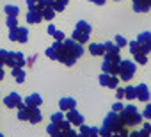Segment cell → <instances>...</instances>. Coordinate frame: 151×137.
Masks as SVG:
<instances>
[{
    "label": "cell",
    "instance_id": "cell-23",
    "mask_svg": "<svg viewBox=\"0 0 151 137\" xmlns=\"http://www.w3.org/2000/svg\"><path fill=\"white\" fill-rule=\"evenodd\" d=\"M41 13H43V20H53L55 18V11H53V7L50 4H46Z\"/></svg>",
    "mask_w": 151,
    "mask_h": 137
},
{
    "label": "cell",
    "instance_id": "cell-53",
    "mask_svg": "<svg viewBox=\"0 0 151 137\" xmlns=\"http://www.w3.org/2000/svg\"><path fill=\"white\" fill-rule=\"evenodd\" d=\"M147 2H149V7H151V0H147Z\"/></svg>",
    "mask_w": 151,
    "mask_h": 137
},
{
    "label": "cell",
    "instance_id": "cell-24",
    "mask_svg": "<svg viewBox=\"0 0 151 137\" xmlns=\"http://www.w3.org/2000/svg\"><path fill=\"white\" fill-rule=\"evenodd\" d=\"M46 132H48L52 137H60V132H62V130H60V126H59L57 123H50V125L46 126Z\"/></svg>",
    "mask_w": 151,
    "mask_h": 137
},
{
    "label": "cell",
    "instance_id": "cell-40",
    "mask_svg": "<svg viewBox=\"0 0 151 137\" xmlns=\"http://www.w3.org/2000/svg\"><path fill=\"white\" fill-rule=\"evenodd\" d=\"M142 118H146V119L151 121V103L146 105V109H144V112H142Z\"/></svg>",
    "mask_w": 151,
    "mask_h": 137
},
{
    "label": "cell",
    "instance_id": "cell-54",
    "mask_svg": "<svg viewBox=\"0 0 151 137\" xmlns=\"http://www.w3.org/2000/svg\"><path fill=\"white\" fill-rule=\"evenodd\" d=\"M149 137H151V135H149Z\"/></svg>",
    "mask_w": 151,
    "mask_h": 137
},
{
    "label": "cell",
    "instance_id": "cell-19",
    "mask_svg": "<svg viewBox=\"0 0 151 137\" xmlns=\"http://www.w3.org/2000/svg\"><path fill=\"white\" fill-rule=\"evenodd\" d=\"M45 6H46V0H27L29 11H43Z\"/></svg>",
    "mask_w": 151,
    "mask_h": 137
},
{
    "label": "cell",
    "instance_id": "cell-32",
    "mask_svg": "<svg viewBox=\"0 0 151 137\" xmlns=\"http://www.w3.org/2000/svg\"><path fill=\"white\" fill-rule=\"evenodd\" d=\"M78 137H91V126L80 125V132H78Z\"/></svg>",
    "mask_w": 151,
    "mask_h": 137
},
{
    "label": "cell",
    "instance_id": "cell-14",
    "mask_svg": "<svg viewBox=\"0 0 151 137\" xmlns=\"http://www.w3.org/2000/svg\"><path fill=\"white\" fill-rule=\"evenodd\" d=\"M132 2H133V11L135 13H147L151 9L147 0H132Z\"/></svg>",
    "mask_w": 151,
    "mask_h": 137
},
{
    "label": "cell",
    "instance_id": "cell-21",
    "mask_svg": "<svg viewBox=\"0 0 151 137\" xmlns=\"http://www.w3.org/2000/svg\"><path fill=\"white\" fill-rule=\"evenodd\" d=\"M71 39H75L80 45H86L89 41V34H84V32H78V30H73L71 32Z\"/></svg>",
    "mask_w": 151,
    "mask_h": 137
},
{
    "label": "cell",
    "instance_id": "cell-44",
    "mask_svg": "<svg viewBox=\"0 0 151 137\" xmlns=\"http://www.w3.org/2000/svg\"><path fill=\"white\" fill-rule=\"evenodd\" d=\"M123 107H124L123 103H119V102H116V103L112 105V110H114V112H121V110H123Z\"/></svg>",
    "mask_w": 151,
    "mask_h": 137
},
{
    "label": "cell",
    "instance_id": "cell-20",
    "mask_svg": "<svg viewBox=\"0 0 151 137\" xmlns=\"http://www.w3.org/2000/svg\"><path fill=\"white\" fill-rule=\"evenodd\" d=\"M59 107H60V110H71V109H75L77 107V102H75L73 98H60V102H59Z\"/></svg>",
    "mask_w": 151,
    "mask_h": 137
},
{
    "label": "cell",
    "instance_id": "cell-12",
    "mask_svg": "<svg viewBox=\"0 0 151 137\" xmlns=\"http://www.w3.org/2000/svg\"><path fill=\"white\" fill-rule=\"evenodd\" d=\"M135 93H137V100L140 102H149V89L146 84H139L135 87Z\"/></svg>",
    "mask_w": 151,
    "mask_h": 137
},
{
    "label": "cell",
    "instance_id": "cell-4",
    "mask_svg": "<svg viewBox=\"0 0 151 137\" xmlns=\"http://www.w3.org/2000/svg\"><path fill=\"white\" fill-rule=\"evenodd\" d=\"M103 126H105L110 133H117L124 125H123L121 119H119V112H114V110H112V112H109L107 118L103 119Z\"/></svg>",
    "mask_w": 151,
    "mask_h": 137
},
{
    "label": "cell",
    "instance_id": "cell-16",
    "mask_svg": "<svg viewBox=\"0 0 151 137\" xmlns=\"http://www.w3.org/2000/svg\"><path fill=\"white\" fill-rule=\"evenodd\" d=\"M27 22L36 25V23H41L43 22V13L41 11H29L27 13Z\"/></svg>",
    "mask_w": 151,
    "mask_h": 137
},
{
    "label": "cell",
    "instance_id": "cell-17",
    "mask_svg": "<svg viewBox=\"0 0 151 137\" xmlns=\"http://www.w3.org/2000/svg\"><path fill=\"white\" fill-rule=\"evenodd\" d=\"M89 53L94 55V57H101V55H105V46L100 45V43H91L89 45Z\"/></svg>",
    "mask_w": 151,
    "mask_h": 137
},
{
    "label": "cell",
    "instance_id": "cell-29",
    "mask_svg": "<svg viewBox=\"0 0 151 137\" xmlns=\"http://www.w3.org/2000/svg\"><path fill=\"white\" fill-rule=\"evenodd\" d=\"M18 119H22V121H29V107H27V105L22 107V109H18Z\"/></svg>",
    "mask_w": 151,
    "mask_h": 137
},
{
    "label": "cell",
    "instance_id": "cell-50",
    "mask_svg": "<svg viewBox=\"0 0 151 137\" xmlns=\"http://www.w3.org/2000/svg\"><path fill=\"white\" fill-rule=\"evenodd\" d=\"M2 79H4V70L0 68V80H2Z\"/></svg>",
    "mask_w": 151,
    "mask_h": 137
},
{
    "label": "cell",
    "instance_id": "cell-5",
    "mask_svg": "<svg viewBox=\"0 0 151 137\" xmlns=\"http://www.w3.org/2000/svg\"><path fill=\"white\" fill-rule=\"evenodd\" d=\"M117 75H119L121 80L128 82V80L135 75V64H133L132 61H123V59H121L119 68H117Z\"/></svg>",
    "mask_w": 151,
    "mask_h": 137
},
{
    "label": "cell",
    "instance_id": "cell-25",
    "mask_svg": "<svg viewBox=\"0 0 151 137\" xmlns=\"http://www.w3.org/2000/svg\"><path fill=\"white\" fill-rule=\"evenodd\" d=\"M75 30L84 32V34H91V25H89L86 20H80V22L77 23V27H75Z\"/></svg>",
    "mask_w": 151,
    "mask_h": 137
},
{
    "label": "cell",
    "instance_id": "cell-38",
    "mask_svg": "<svg viewBox=\"0 0 151 137\" xmlns=\"http://www.w3.org/2000/svg\"><path fill=\"white\" fill-rule=\"evenodd\" d=\"M7 27H9V29L18 27V20H16L14 16H7Z\"/></svg>",
    "mask_w": 151,
    "mask_h": 137
},
{
    "label": "cell",
    "instance_id": "cell-8",
    "mask_svg": "<svg viewBox=\"0 0 151 137\" xmlns=\"http://www.w3.org/2000/svg\"><path fill=\"white\" fill-rule=\"evenodd\" d=\"M137 43L140 46V53L147 55L151 52V32H140L137 37Z\"/></svg>",
    "mask_w": 151,
    "mask_h": 137
},
{
    "label": "cell",
    "instance_id": "cell-22",
    "mask_svg": "<svg viewBox=\"0 0 151 137\" xmlns=\"http://www.w3.org/2000/svg\"><path fill=\"white\" fill-rule=\"evenodd\" d=\"M13 77L18 84H23L25 82V71H23V68H13Z\"/></svg>",
    "mask_w": 151,
    "mask_h": 137
},
{
    "label": "cell",
    "instance_id": "cell-33",
    "mask_svg": "<svg viewBox=\"0 0 151 137\" xmlns=\"http://www.w3.org/2000/svg\"><path fill=\"white\" fill-rule=\"evenodd\" d=\"M140 135H142V137H149V135H151V123H144V125H142Z\"/></svg>",
    "mask_w": 151,
    "mask_h": 137
},
{
    "label": "cell",
    "instance_id": "cell-36",
    "mask_svg": "<svg viewBox=\"0 0 151 137\" xmlns=\"http://www.w3.org/2000/svg\"><path fill=\"white\" fill-rule=\"evenodd\" d=\"M133 57H135V61H137L139 64H146V62H147V57H146L144 53H140V52H139V53H133Z\"/></svg>",
    "mask_w": 151,
    "mask_h": 137
},
{
    "label": "cell",
    "instance_id": "cell-48",
    "mask_svg": "<svg viewBox=\"0 0 151 137\" xmlns=\"http://www.w3.org/2000/svg\"><path fill=\"white\" fill-rule=\"evenodd\" d=\"M89 2H93V4H98V6H101V4H105V0H89Z\"/></svg>",
    "mask_w": 151,
    "mask_h": 137
},
{
    "label": "cell",
    "instance_id": "cell-9",
    "mask_svg": "<svg viewBox=\"0 0 151 137\" xmlns=\"http://www.w3.org/2000/svg\"><path fill=\"white\" fill-rule=\"evenodd\" d=\"M4 103H6V107H9V109H22V107H25V102L22 100V96L18 94V93H11V94H7L6 98H4Z\"/></svg>",
    "mask_w": 151,
    "mask_h": 137
},
{
    "label": "cell",
    "instance_id": "cell-43",
    "mask_svg": "<svg viewBox=\"0 0 151 137\" xmlns=\"http://www.w3.org/2000/svg\"><path fill=\"white\" fill-rule=\"evenodd\" d=\"M116 96H117V100L124 98V87H116Z\"/></svg>",
    "mask_w": 151,
    "mask_h": 137
},
{
    "label": "cell",
    "instance_id": "cell-10",
    "mask_svg": "<svg viewBox=\"0 0 151 137\" xmlns=\"http://www.w3.org/2000/svg\"><path fill=\"white\" fill-rule=\"evenodd\" d=\"M98 80H100V86H105V87H110V89H116L117 87V77L116 75H110V73H101L100 77H98Z\"/></svg>",
    "mask_w": 151,
    "mask_h": 137
},
{
    "label": "cell",
    "instance_id": "cell-26",
    "mask_svg": "<svg viewBox=\"0 0 151 137\" xmlns=\"http://www.w3.org/2000/svg\"><path fill=\"white\" fill-rule=\"evenodd\" d=\"M103 46H105V53H119V46L116 43H112V41L103 43Z\"/></svg>",
    "mask_w": 151,
    "mask_h": 137
},
{
    "label": "cell",
    "instance_id": "cell-47",
    "mask_svg": "<svg viewBox=\"0 0 151 137\" xmlns=\"http://www.w3.org/2000/svg\"><path fill=\"white\" fill-rule=\"evenodd\" d=\"M128 137H142V135H140V132H130Z\"/></svg>",
    "mask_w": 151,
    "mask_h": 137
},
{
    "label": "cell",
    "instance_id": "cell-35",
    "mask_svg": "<svg viewBox=\"0 0 151 137\" xmlns=\"http://www.w3.org/2000/svg\"><path fill=\"white\" fill-rule=\"evenodd\" d=\"M62 119H66V116H64L62 112H55V114H52V123H57V125H59Z\"/></svg>",
    "mask_w": 151,
    "mask_h": 137
},
{
    "label": "cell",
    "instance_id": "cell-28",
    "mask_svg": "<svg viewBox=\"0 0 151 137\" xmlns=\"http://www.w3.org/2000/svg\"><path fill=\"white\" fill-rule=\"evenodd\" d=\"M4 11H6V14H7V16H14V18L20 14V9H18L16 6H6V7H4Z\"/></svg>",
    "mask_w": 151,
    "mask_h": 137
},
{
    "label": "cell",
    "instance_id": "cell-30",
    "mask_svg": "<svg viewBox=\"0 0 151 137\" xmlns=\"http://www.w3.org/2000/svg\"><path fill=\"white\" fill-rule=\"evenodd\" d=\"M128 50H130L132 53H139V52H140V46H139L137 39H133V41H130V43H128Z\"/></svg>",
    "mask_w": 151,
    "mask_h": 137
},
{
    "label": "cell",
    "instance_id": "cell-1",
    "mask_svg": "<svg viewBox=\"0 0 151 137\" xmlns=\"http://www.w3.org/2000/svg\"><path fill=\"white\" fill-rule=\"evenodd\" d=\"M52 46H55V50L59 53L57 61H60L64 66H73L77 62V59L82 57V53H84V46L71 37H66L64 41H55Z\"/></svg>",
    "mask_w": 151,
    "mask_h": 137
},
{
    "label": "cell",
    "instance_id": "cell-37",
    "mask_svg": "<svg viewBox=\"0 0 151 137\" xmlns=\"http://www.w3.org/2000/svg\"><path fill=\"white\" fill-rule=\"evenodd\" d=\"M52 36H53V39H55V41H64V39H66L64 32H60V30H57V29L53 30V34H52Z\"/></svg>",
    "mask_w": 151,
    "mask_h": 137
},
{
    "label": "cell",
    "instance_id": "cell-51",
    "mask_svg": "<svg viewBox=\"0 0 151 137\" xmlns=\"http://www.w3.org/2000/svg\"><path fill=\"white\" fill-rule=\"evenodd\" d=\"M110 137H121V135H119V133H112Z\"/></svg>",
    "mask_w": 151,
    "mask_h": 137
},
{
    "label": "cell",
    "instance_id": "cell-11",
    "mask_svg": "<svg viewBox=\"0 0 151 137\" xmlns=\"http://www.w3.org/2000/svg\"><path fill=\"white\" fill-rule=\"evenodd\" d=\"M66 119L71 123V125H77V126H80V125H84V116L78 112V110H75V109H71V110H68V114H66Z\"/></svg>",
    "mask_w": 151,
    "mask_h": 137
},
{
    "label": "cell",
    "instance_id": "cell-46",
    "mask_svg": "<svg viewBox=\"0 0 151 137\" xmlns=\"http://www.w3.org/2000/svg\"><path fill=\"white\" fill-rule=\"evenodd\" d=\"M91 137H100V128L91 126Z\"/></svg>",
    "mask_w": 151,
    "mask_h": 137
},
{
    "label": "cell",
    "instance_id": "cell-49",
    "mask_svg": "<svg viewBox=\"0 0 151 137\" xmlns=\"http://www.w3.org/2000/svg\"><path fill=\"white\" fill-rule=\"evenodd\" d=\"M53 30H55V27L53 25H48V34H53Z\"/></svg>",
    "mask_w": 151,
    "mask_h": 137
},
{
    "label": "cell",
    "instance_id": "cell-3",
    "mask_svg": "<svg viewBox=\"0 0 151 137\" xmlns=\"http://www.w3.org/2000/svg\"><path fill=\"white\" fill-rule=\"evenodd\" d=\"M103 62H101V71L103 73H110V75H117V68L121 62L119 53H105L103 55Z\"/></svg>",
    "mask_w": 151,
    "mask_h": 137
},
{
    "label": "cell",
    "instance_id": "cell-39",
    "mask_svg": "<svg viewBox=\"0 0 151 137\" xmlns=\"http://www.w3.org/2000/svg\"><path fill=\"white\" fill-rule=\"evenodd\" d=\"M77 135H78V133H77V132H73L71 128H69V130H62V132H60V137H77Z\"/></svg>",
    "mask_w": 151,
    "mask_h": 137
},
{
    "label": "cell",
    "instance_id": "cell-15",
    "mask_svg": "<svg viewBox=\"0 0 151 137\" xmlns=\"http://www.w3.org/2000/svg\"><path fill=\"white\" fill-rule=\"evenodd\" d=\"M68 2H69V0H46V4H50L55 13H62L66 9V4Z\"/></svg>",
    "mask_w": 151,
    "mask_h": 137
},
{
    "label": "cell",
    "instance_id": "cell-31",
    "mask_svg": "<svg viewBox=\"0 0 151 137\" xmlns=\"http://www.w3.org/2000/svg\"><path fill=\"white\" fill-rule=\"evenodd\" d=\"M46 57H50V59H53V61H57L59 59V53H57V50H55V46H50V48H46Z\"/></svg>",
    "mask_w": 151,
    "mask_h": 137
},
{
    "label": "cell",
    "instance_id": "cell-45",
    "mask_svg": "<svg viewBox=\"0 0 151 137\" xmlns=\"http://www.w3.org/2000/svg\"><path fill=\"white\" fill-rule=\"evenodd\" d=\"M117 133H119L121 137H128V133H130V132H128V126H123V128H121Z\"/></svg>",
    "mask_w": 151,
    "mask_h": 137
},
{
    "label": "cell",
    "instance_id": "cell-34",
    "mask_svg": "<svg viewBox=\"0 0 151 137\" xmlns=\"http://www.w3.org/2000/svg\"><path fill=\"white\" fill-rule=\"evenodd\" d=\"M114 43H116V45H117L119 48H123V46H128V41H126V39H124L123 36H119V34L116 36V41H114Z\"/></svg>",
    "mask_w": 151,
    "mask_h": 137
},
{
    "label": "cell",
    "instance_id": "cell-18",
    "mask_svg": "<svg viewBox=\"0 0 151 137\" xmlns=\"http://www.w3.org/2000/svg\"><path fill=\"white\" fill-rule=\"evenodd\" d=\"M41 103H43V98L37 93H34V94H30V96L25 98V105L27 107H39Z\"/></svg>",
    "mask_w": 151,
    "mask_h": 137
},
{
    "label": "cell",
    "instance_id": "cell-52",
    "mask_svg": "<svg viewBox=\"0 0 151 137\" xmlns=\"http://www.w3.org/2000/svg\"><path fill=\"white\" fill-rule=\"evenodd\" d=\"M0 137H4V133H2V132H0Z\"/></svg>",
    "mask_w": 151,
    "mask_h": 137
},
{
    "label": "cell",
    "instance_id": "cell-41",
    "mask_svg": "<svg viewBox=\"0 0 151 137\" xmlns=\"http://www.w3.org/2000/svg\"><path fill=\"white\" fill-rule=\"evenodd\" d=\"M6 57H7V50L0 48V68H2V64H6Z\"/></svg>",
    "mask_w": 151,
    "mask_h": 137
},
{
    "label": "cell",
    "instance_id": "cell-27",
    "mask_svg": "<svg viewBox=\"0 0 151 137\" xmlns=\"http://www.w3.org/2000/svg\"><path fill=\"white\" fill-rule=\"evenodd\" d=\"M124 98H126V100H135V98H137V93H135V87H133V86L124 87Z\"/></svg>",
    "mask_w": 151,
    "mask_h": 137
},
{
    "label": "cell",
    "instance_id": "cell-7",
    "mask_svg": "<svg viewBox=\"0 0 151 137\" xmlns=\"http://www.w3.org/2000/svg\"><path fill=\"white\" fill-rule=\"evenodd\" d=\"M9 39L11 41H18V43H27L29 41V30L25 27L9 29Z\"/></svg>",
    "mask_w": 151,
    "mask_h": 137
},
{
    "label": "cell",
    "instance_id": "cell-13",
    "mask_svg": "<svg viewBox=\"0 0 151 137\" xmlns=\"http://www.w3.org/2000/svg\"><path fill=\"white\" fill-rule=\"evenodd\" d=\"M41 119H43V116H41L39 107H29V121H30L32 125H37Z\"/></svg>",
    "mask_w": 151,
    "mask_h": 137
},
{
    "label": "cell",
    "instance_id": "cell-55",
    "mask_svg": "<svg viewBox=\"0 0 151 137\" xmlns=\"http://www.w3.org/2000/svg\"><path fill=\"white\" fill-rule=\"evenodd\" d=\"M77 137H78V135H77Z\"/></svg>",
    "mask_w": 151,
    "mask_h": 137
},
{
    "label": "cell",
    "instance_id": "cell-42",
    "mask_svg": "<svg viewBox=\"0 0 151 137\" xmlns=\"http://www.w3.org/2000/svg\"><path fill=\"white\" fill-rule=\"evenodd\" d=\"M59 126H60V130H69V128H71V123H69L68 119H62V121L59 123Z\"/></svg>",
    "mask_w": 151,
    "mask_h": 137
},
{
    "label": "cell",
    "instance_id": "cell-6",
    "mask_svg": "<svg viewBox=\"0 0 151 137\" xmlns=\"http://www.w3.org/2000/svg\"><path fill=\"white\" fill-rule=\"evenodd\" d=\"M25 55L22 52H7V57H6V64L11 68H23L25 66Z\"/></svg>",
    "mask_w": 151,
    "mask_h": 137
},
{
    "label": "cell",
    "instance_id": "cell-2",
    "mask_svg": "<svg viewBox=\"0 0 151 137\" xmlns=\"http://www.w3.org/2000/svg\"><path fill=\"white\" fill-rule=\"evenodd\" d=\"M119 119H121V123L124 125V126H137V125H140L142 123V114L137 110V107L135 105H126V107H123V110L119 112Z\"/></svg>",
    "mask_w": 151,
    "mask_h": 137
}]
</instances>
